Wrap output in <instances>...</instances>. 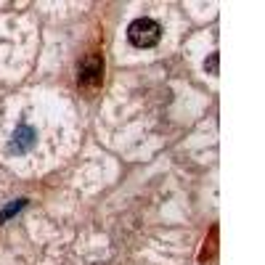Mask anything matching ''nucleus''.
<instances>
[{
	"label": "nucleus",
	"instance_id": "obj_1",
	"mask_svg": "<svg viewBox=\"0 0 265 265\" xmlns=\"http://www.w3.org/2000/svg\"><path fill=\"white\" fill-rule=\"evenodd\" d=\"M162 37V27L154 19H135L128 27V40L135 45V48H154Z\"/></svg>",
	"mask_w": 265,
	"mask_h": 265
},
{
	"label": "nucleus",
	"instance_id": "obj_3",
	"mask_svg": "<svg viewBox=\"0 0 265 265\" xmlns=\"http://www.w3.org/2000/svg\"><path fill=\"white\" fill-rule=\"evenodd\" d=\"M101 74H103V59L101 56H90V59L80 66L77 80H80V85H88V80H93V85H98Z\"/></svg>",
	"mask_w": 265,
	"mask_h": 265
},
{
	"label": "nucleus",
	"instance_id": "obj_2",
	"mask_svg": "<svg viewBox=\"0 0 265 265\" xmlns=\"http://www.w3.org/2000/svg\"><path fill=\"white\" fill-rule=\"evenodd\" d=\"M37 146V130L32 125H19L11 135V143H8V152L11 154H27Z\"/></svg>",
	"mask_w": 265,
	"mask_h": 265
},
{
	"label": "nucleus",
	"instance_id": "obj_4",
	"mask_svg": "<svg viewBox=\"0 0 265 265\" xmlns=\"http://www.w3.org/2000/svg\"><path fill=\"white\" fill-rule=\"evenodd\" d=\"M24 207H27V199H14V202H11L3 212H0V225H6V223L11 220V217L19 215L21 210H24Z\"/></svg>",
	"mask_w": 265,
	"mask_h": 265
},
{
	"label": "nucleus",
	"instance_id": "obj_5",
	"mask_svg": "<svg viewBox=\"0 0 265 265\" xmlns=\"http://www.w3.org/2000/svg\"><path fill=\"white\" fill-rule=\"evenodd\" d=\"M204 69H207L210 74H217V72H220V53H210V59L204 61Z\"/></svg>",
	"mask_w": 265,
	"mask_h": 265
}]
</instances>
